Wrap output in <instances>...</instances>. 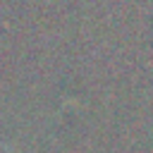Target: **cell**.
Listing matches in <instances>:
<instances>
[{"mask_svg": "<svg viewBox=\"0 0 153 153\" xmlns=\"http://www.w3.org/2000/svg\"><path fill=\"white\" fill-rule=\"evenodd\" d=\"M0 153H12V151H7L5 146H0Z\"/></svg>", "mask_w": 153, "mask_h": 153, "instance_id": "6da1fadb", "label": "cell"}]
</instances>
